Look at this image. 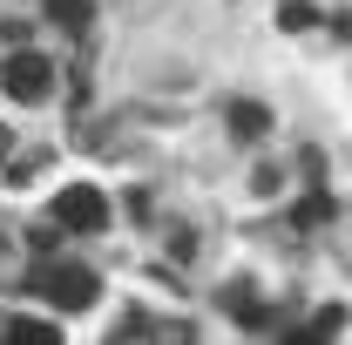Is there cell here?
Returning a JSON list of instances; mask_svg holds the SVG:
<instances>
[{"instance_id":"obj_4","label":"cell","mask_w":352,"mask_h":345,"mask_svg":"<svg viewBox=\"0 0 352 345\" xmlns=\"http://www.w3.org/2000/svg\"><path fill=\"white\" fill-rule=\"evenodd\" d=\"M7 345H61V325H47V318H7Z\"/></svg>"},{"instance_id":"obj_6","label":"cell","mask_w":352,"mask_h":345,"mask_svg":"<svg viewBox=\"0 0 352 345\" xmlns=\"http://www.w3.org/2000/svg\"><path fill=\"white\" fill-rule=\"evenodd\" d=\"M47 14H54L61 27H75V34H82L88 21H95V0H47Z\"/></svg>"},{"instance_id":"obj_9","label":"cell","mask_w":352,"mask_h":345,"mask_svg":"<svg viewBox=\"0 0 352 345\" xmlns=\"http://www.w3.org/2000/svg\"><path fill=\"white\" fill-rule=\"evenodd\" d=\"M0 149H7V129H0Z\"/></svg>"},{"instance_id":"obj_1","label":"cell","mask_w":352,"mask_h":345,"mask_svg":"<svg viewBox=\"0 0 352 345\" xmlns=\"http://www.w3.org/2000/svg\"><path fill=\"white\" fill-rule=\"evenodd\" d=\"M28 285H34L54 311H88V304H95V291H102L88 264H34V278H28Z\"/></svg>"},{"instance_id":"obj_2","label":"cell","mask_w":352,"mask_h":345,"mask_svg":"<svg viewBox=\"0 0 352 345\" xmlns=\"http://www.w3.org/2000/svg\"><path fill=\"white\" fill-rule=\"evenodd\" d=\"M0 88H7L14 102H41L47 88H54V54H34V47L0 54Z\"/></svg>"},{"instance_id":"obj_5","label":"cell","mask_w":352,"mask_h":345,"mask_svg":"<svg viewBox=\"0 0 352 345\" xmlns=\"http://www.w3.org/2000/svg\"><path fill=\"white\" fill-rule=\"evenodd\" d=\"M264 129H271V115H264L258 102H230V135L237 142H258Z\"/></svg>"},{"instance_id":"obj_7","label":"cell","mask_w":352,"mask_h":345,"mask_svg":"<svg viewBox=\"0 0 352 345\" xmlns=\"http://www.w3.org/2000/svg\"><path fill=\"white\" fill-rule=\"evenodd\" d=\"M278 27H285V34H305V27H318V7H305V0H285V7H278Z\"/></svg>"},{"instance_id":"obj_8","label":"cell","mask_w":352,"mask_h":345,"mask_svg":"<svg viewBox=\"0 0 352 345\" xmlns=\"http://www.w3.org/2000/svg\"><path fill=\"white\" fill-rule=\"evenodd\" d=\"M325 216H332V197H305V203H298V223H325Z\"/></svg>"},{"instance_id":"obj_3","label":"cell","mask_w":352,"mask_h":345,"mask_svg":"<svg viewBox=\"0 0 352 345\" xmlns=\"http://www.w3.org/2000/svg\"><path fill=\"white\" fill-rule=\"evenodd\" d=\"M54 223H61V230H102V223H109V197H102L95 183H68V190L54 197Z\"/></svg>"}]
</instances>
